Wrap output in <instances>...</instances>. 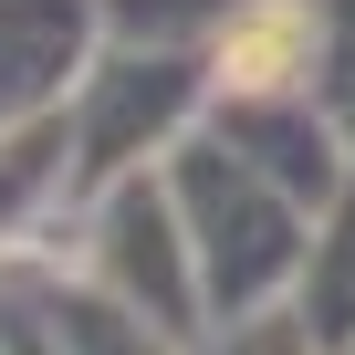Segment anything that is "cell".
Listing matches in <instances>:
<instances>
[{
  "mask_svg": "<svg viewBox=\"0 0 355 355\" xmlns=\"http://www.w3.org/2000/svg\"><path fill=\"white\" fill-rule=\"evenodd\" d=\"M293 32H303L293 11H261V21H251V32L230 42V63H241V84H282V53H293Z\"/></svg>",
  "mask_w": 355,
  "mask_h": 355,
  "instance_id": "1",
  "label": "cell"
}]
</instances>
